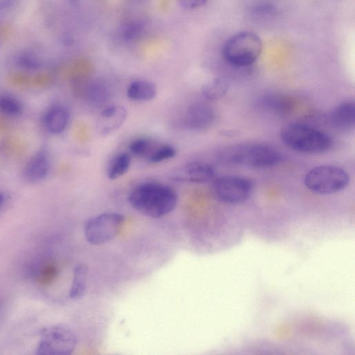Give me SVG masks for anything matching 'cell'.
I'll return each mask as SVG.
<instances>
[{"mask_svg":"<svg viewBox=\"0 0 355 355\" xmlns=\"http://www.w3.org/2000/svg\"><path fill=\"white\" fill-rule=\"evenodd\" d=\"M128 202L140 214L150 218H159L175 208L178 195L168 185L148 182L137 185L131 191Z\"/></svg>","mask_w":355,"mask_h":355,"instance_id":"obj_1","label":"cell"},{"mask_svg":"<svg viewBox=\"0 0 355 355\" xmlns=\"http://www.w3.org/2000/svg\"><path fill=\"white\" fill-rule=\"evenodd\" d=\"M280 137L289 148L308 154L328 151L333 144L331 137L327 132L303 123H292L284 126Z\"/></svg>","mask_w":355,"mask_h":355,"instance_id":"obj_2","label":"cell"},{"mask_svg":"<svg viewBox=\"0 0 355 355\" xmlns=\"http://www.w3.org/2000/svg\"><path fill=\"white\" fill-rule=\"evenodd\" d=\"M261 51L262 42L257 35L250 31H241L225 41L222 48V55L231 66L243 68L252 64Z\"/></svg>","mask_w":355,"mask_h":355,"instance_id":"obj_3","label":"cell"},{"mask_svg":"<svg viewBox=\"0 0 355 355\" xmlns=\"http://www.w3.org/2000/svg\"><path fill=\"white\" fill-rule=\"evenodd\" d=\"M227 161L250 168H268L279 164L282 156L272 146L259 143L239 146L228 153Z\"/></svg>","mask_w":355,"mask_h":355,"instance_id":"obj_4","label":"cell"},{"mask_svg":"<svg viewBox=\"0 0 355 355\" xmlns=\"http://www.w3.org/2000/svg\"><path fill=\"white\" fill-rule=\"evenodd\" d=\"M349 181L347 173L343 168L322 165L310 170L305 175L306 187L318 194H331L345 189Z\"/></svg>","mask_w":355,"mask_h":355,"instance_id":"obj_5","label":"cell"},{"mask_svg":"<svg viewBox=\"0 0 355 355\" xmlns=\"http://www.w3.org/2000/svg\"><path fill=\"white\" fill-rule=\"evenodd\" d=\"M77 344L74 331L64 324H54L40 331L36 354L40 355H69Z\"/></svg>","mask_w":355,"mask_h":355,"instance_id":"obj_6","label":"cell"},{"mask_svg":"<svg viewBox=\"0 0 355 355\" xmlns=\"http://www.w3.org/2000/svg\"><path fill=\"white\" fill-rule=\"evenodd\" d=\"M123 222V216L119 213L106 212L95 216L85 223V237L91 244H104L117 235Z\"/></svg>","mask_w":355,"mask_h":355,"instance_id":"obj_7","label":"cell"},{"mask_svg":"<svg viewBox=\"0 0 355 355\" xmlns=\"http://www.w3.org/2000/svg\"><path fill=\"white\" fill-rule=\"evenodd\" d=\"M254 189L252 181L245 177L225 175L214 179L212 191L218 200L227 204H239L247 200Z\"/></svg>","mask_w":355,"mask_h":355,"instance_id":"obj_8","label":"cell"},{"mask_svg":"<svg viewBox=\"0 0 355 355\" xmlns=\"http://www.w3.org/2000/svg\"><path fill=\"white\" fill-rule=\"evenodd\" d=\"M172 178L179 182L205 183L214 179L215 170L207 163L194 162L176 170Z\"/></svg>","mask_w":355,"mask_h":355,"instance_id":"obj_9","label":"cell"},{"mask_svg":"<svg viewBox=\"0 0 355 355\" xmlns=\"http://www.w3.org/2000/svg\"><path fill=\"white\" fill-rule=\"evenodd\" d=\"M329 125L339 131H349L355 125V104L352 101H347L337 105L327 116Z\"/></svg>","mask_w":355,"mask_h":355,"instance_id":"obj_10","label":"cell"},{"mask_svg":"<svg viewBox=\"0 0 355 355\" xmlns=\"http://www.w3.org/2000/svg\"><path fill=\"white\" fill-rule=\"evenodd\" d=\"M127 118L126 110L120 105L110 106L103 110L96 123L98 132L102 136H107L117 130Z\"/></svg>","mask_w":355,"mask_h":355,"instance_id":"obj_11","label":"cell"},{"mask_svg":"<svg viewBox=\"0 0 355 355\" xmlns=\"http://www.w3.org/2000/svg\"><path fill=\"white\" fill-rule=\"evenodd\" d=\"M215 119L214 111L209 105L197 103L191 105L185 115V124L192 130L200 131L209 128Z\"/></svg>","mask_w":355,"mask_h":355,"instance_id":"obj_12","label":"cell"},{"mask_svg":"<svg viewBox=\"0 0 355 355\" xmlns=\"http://www.w3.org/2000/svg\"><path fill=\"white\" fill-rule=\"evenodd\" d=\"M49 167L48 152L44 149L40 150L28 161L24 170V178L32 182L40 181L46 176Z\"/></svg>","mask_w":355,"mask_h":355,"instance_id":"obj_13","label":"cell"},{"mask_svg":"<svg viewBox=\"0 0 355 355\" xmlns=\"http://www.w3.org/2000/svg\"><path fill=\"white\" fill-rule=\"evenodd\" d=\"M69 121V112L62 105H53L44 114L42 121L45 129L52 134H60L67 128Z\"/></svg>","mask_w":355,"mask_h":355,"instance_id":"obj_14","label":"cell"},{"mask_svg":"<svg viewBox=\"0 0 355 355\" xmlns=\"http://www.w3.org/2000/svg\"><path fill=\"white\" fill-rule=\"evenodd\" d=\"M263 110L278 115L288 114L294 107V101L290 96L278 93H268L258 101Z\"/></svg>","mask_w":355,"mask_h":355,"instance_id":"obj_15","label":"cell"},{"mask_svg":"<svg viewBox=\"0 0 355 355\" xmlns=\"http://www.w3.org/2000/svg\"><path fill=\"white\" fill-rule=\"evenodd\" d=\"M157 94L156 86L151 82L137 80L128 87L127 96L136 101H148L153 99Z\"/></svg>","mask_w":355,"mask_h":355,"instance_id":"obj_16","label":"cell"},{"mask_svg":"<svg viewBox=\"0 0 355 355\" xmlns=\"http://www.w3.org/2000/svg\"><path fill=\"white\" fill-rule=\"evenodd\" d=\"M145 30V24L141 20H131L123 24L117 30L116 37L123 43H132L139 40Z\"/></svg>","mask_w":355,"mask_h":355,"instance_id":"obj_17","label":"cell"},{"mask_svg":"<svg viewBox=\"0 0 355 355\" xmlns=\"http://www.w3.org/2000/svg\"><path fill=\"white\" fill-rule=\"evenodd\" d=\"M87 267L84 264H78L73 268V280L69 291L71 299H79L83 297L86 290Z\"/></svg>","mask_w":355,"mask_h":355,"instance_id":"obj_18","label":"cell"},{"mask_svg":"<svg viewBox=\"0 0 355 355\" xmlns=\"http://www.w3.org/2000/svg\"><path fill=\"white\" fill-rule=\"evenodd\" d=\"M131 164V155L128 153L117 155L110 162L107 169V176L110 180H116L123 175Z\"/></svg>","mask_w":355,"mask_h":355,"instance_id":"obj_19","label":"cell"},{"mask_svg":"<svg viewBox=\"0 0 355 355\" xmlns=\"http://www.w3.org/2000/svg\"><path fill=\"white\" fill-rule=\"evenodd\" d=\"M227 90V82L222 78H216L203 85L202 93L207 99L214 101L223 98Z\"/></svg>","mask_w":355,"mask_h":355,"instance_id":"obj_20","label":"cell"},{"mask_svg":"<svg viewBox=\"0 0 355 355\" xmlns=\"http://www.w3.org/2000/svg\"><path fill=\"white\" fill-rule=\"evenodd\" d=\"M157 144L150 139L139 138L132 141L129 145V150L134 155L147 159Z\"/></svg>","mask_w":355,"mask_h":355,"instance_id":"obj_21","label":"cell"},{"mask_svg":"<svg viewBox=\"0 0 355 355\" xmlns=\"http://www.w3.org/2000/svg\"><path fill=\"white\" fill-rule=\"evenodd\" d=\"M175 155L176 150L173 146L158 144L146 159L149 163L155 164L171 159Z\"/></svg>","mask_w":355,"mask_h":355,"instance_id":"obj_22","label":"cell"},{"mask_svg":"<svg viewBox=\"0 0 355 355\" xmlns=\"http://www.w3.org/2000/svg\"><path fill=\"white\" fill-rule=\"evenodd\" d=\"M20 102L15 97L3 94L0 95V111L8 116H17L21 112Z\"/></svg>","mask_w":355,"mask_h":355,"instance_id":"obj_23","label":"cell"},{"mask_svg":"<svg viewBox=\"0 0 355 355\" xmlns=\"http://www.w3.org/2000/svg\"><path fill=\"white\" fill-rule=\"evenodd\" d=\"M16 63L19 67L26 71H35L40 67L39 58L33 53L27 51L22 52L17 56Z\"/></svg>","mask_w":355,"mask_h":355,"instance_id":"obj_24","label":"cell"},{"mask_svg":"<svg viewBox=\"0 0 355 355\" xmlns=\"http://www.w3.org/2000/svg\"><path fill=\"white\" fill-rule=\"evenodd\" d=\"M251 12L253 17L265 19L273 16L276 12V8L270 3H261L254 6Z\"/></svg>","mask_w":355,"mask_h":355,"instance_id":"obj_25","label":"cell"},{"mask_svg":"<svg viewBox=\"0 0 355 355\" xmlns=\"http://www.w3.org/2000/svg\"><path fill=\"white\" fill-rule=\"evenodd\" d=\"M106 90L102 85H95V87L91 89L90 97L94 101L100 102L103 101L106 97Z\"/></svg>","mask_w":355,"mask_h":355,"instance_id":"obj_26","label":"cell"},{"mask_svg":"<svg viewBox=\"0 0 355 355\" xmlns=\"http://www.w3.org/2000/svg\"><path fill=\"white\" fill-rule=\"evenodd\" d=\"M178 1L184 8L192 10L203 6L207 0H178Z\"/></svg>","mask_w":355,"mask_h":355,"instance_id":"obj_27","label":"cell"},{"mask_svg":"<svg viewBox=\"0 0 355 355\" xmlns=\"http://www.w3.org/2000/svg\"><path fill=\"white\" fill-rule=\"evenodd\" d=\"M17 0H0V15L10 10Z\"/></svg>","mask_w":355,"mask_h":355,"instance_id":"obj_28","label":"cell"},{"mask_svg":"<svg viewBox=\"0 0 355 355\" xmlns=\"http://www.w3.org/2000/svg\"><path fill=\"white\" fill-rule=\"evenodd\" d=\"M4 201H5L4 196L3 195V193L1 192H0V209L4 204Z\"/></svg>","mask_w":355,"mask_h":355,"instance_id":"obj_29","label":"cell"}]
</instances>
